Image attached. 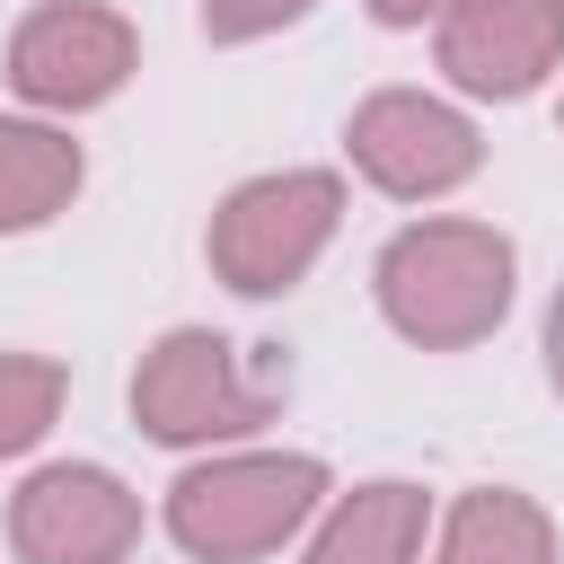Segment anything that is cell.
Segmentation results:
<instances>
[{"mask_svg":"<svg viewBox=\"0 0 564 564\" xmlns=\"http://www.w3.org/2000/svg\"><path fill=\"white\" fill-rule=\"evenodd\" d=\"M141 62V35L132 18H115L106 0H44L18 18L9 35V88L44 115H88L106 106Z\"/></svg>","mask_w":564,"mask_h":564,"instance_id":"obj_5","label":"cell"},{"mask_svg":"<svg viewBox=\"0 0 564 564\" xmlns=\"http://www.w3.org/2000/svg\"><path fill=\"white\" fill-rule=\"evenodd\" d=\"M564 62V0H449L441 9V70L467 97H529Z\"/></svg>","mask_w":564,"mask_h":564,"instance_id":"obj_8","label":"cell"},{"mask_svg":"<svg viewBox=\"0 0 564 564\" xmlns=\"http://www.w3.org/2000/svg\"><path fill=\"white\" fill-rule=\"evenodd\" d=\"M344 150L352 167L397 194V203H432V194H458L476 167H485V141L476 123L449 106V97H423V88H379L352 106L344 123Z\"/></svg>","mask_w":564,"mask_h":564,"instance_id":"obj_6","label":"cell"},{"mask_svg":"<svg viewBox=\"0 0 564 564\" xmlns=\"http://www.w3.org/2000/svg\"><path fill=\"white\" fill-rule=\"evenodd\" d=\"M70 397V370L53 352H0V458H26Z\"/></svg>","mask_w":564,"mask_h":564,"instance_id":"obj_12","label":"cell"},{"mask_svg":"<svg viewBox=\"0 0 564 564\" xmlns=\"http://www.w3.org/2000/svg\"><path fill=\"white\" fill-rule=\"evenodd\" d=\"M546 379L564 397V282H555V308H546Z\"/></svg>","mask_w":564,"mask_h":564,"instance_id":"obj_15","label":"cell"},{"mask_svg":"<svg viewBox=\"0 0 564 564\" xmlns=\"http://www.w3.org/2000/svg\"><path fill=\"white\" fill-rule=\"evenodd\" d=\"M317 0H203V35L212 44H256V35H282L291 18H308Z\"/></svg>","mask_w":564,"mask_h":564,"instance_id":"obj_13","label":"cell"},{"mask_svg":"<svg viewBox=\"0 0 564 564\" xmlns=\"http://www.w3.org/2000/svg\"><path fill=\"white\" fill-rule=\"evenodd\" d=\"M9 546L18 564H123L141 546V502L106 467H35L9 502Z\"/></svg>","mask_w":564,"mask_h":564,"instance_id":"obj_7","label":"cell"},{"mask_svg":"<svg viewBox=\"0 0 564 564\" xmlns=\"http://www.w3.org/2000/svg\"><path fill=\"white\" fill-rule=\"evenodd\" d=\"M423 529H432V494L423 485H352L344 502H326L308 564H423Z\"/></svg>","mask_w":564,"mask_h":564,"instance_id":"obj_9","label":"cell"},{"mask_svg":"<svg viewBox=\"0 0 564 564\" xmlns=\"http://www.w3.org/2000/svg\"><path fill=\"white\" fill-rule=\"evenodd\" d=\"M273 405H282V361H264L212 326H167L132 370V423L167 449L247 441L256 423H273Z\"/></svg>","mask_w":564,"mask_h":564,"instance_id":"obj_3","label":"cell"},{"mask_svg":"<svg viewBox=\"0 0 564 564\" xmlns=\"http://www.w3.org/2000/svg\"><path fill=\"white\" fill-rule=\"evenodd\" d=\"M326 511V458L308 449H229L167 485V538L194 564H256Z\"/></svg>","mask_w":564,"mask_h":564,"instance_id":"obj_2","label":"cell"},{"mask_svg":"<svg viewBox=\"0 0 564 564\" xmlns=\"http://www.w3.org/2000/svg\"><path fill=\"white\" fill-rule=\"evenodd\" d=\"M88 159L62 123H35V115H0V238L18 229H44L53 212H70Z\"/></svg>","mask_w":564,"mask_h":564,"instance_id":"obj_10","label":"cell"},{"mask_svg":"<svg viewBox=\"0 0 564 564\" xmlns=\"http://www.w3.org/2000/svg\"><path fill=\"white\" fill-rule=\"evenodd\" d=\"M370 291L379 317L423 352L485 344L511 317V238L494 220H414L379 247Z\"/></svg>","mask_w":564,"mask_h":564,"instance_id":"obj_1","label":"cell"},{"mask_svg":"<svg viewBox=\"0 0 564 564\" xmlns=\"http://www.w3.org/2000/svg\"><path fill=\"white\" fill-rule=\"evenodd\" d=\"M432 564H555V520L511 485H476L449 502Z\"/></svg>","mask_w":564,"mask_h":564,"instance_id":"obj_11","label":"cell"},{"mask_svg":"<svg viewBox=\"0 0 564 564\" xmlns=\"http://www.w3.org/2000/svg\"><path fill=\"white\" fill-rule=\"evenodd\" d=\"M335 220H344V176H335V167L247 176V185L212 212L203 256H212V273H220L238 300H273V291H291V282L326 256Z\"/></svg>","mask_w":564,"mask_h":564,"instance_id":"obj_4","label":"cell"},{"mask_svg":"<svg viewBox=\"0 0 564 564\" xmlns=\"http://www.w3.org/2000/svg\"><path fill=\"white\" fill-rule=\"evenodd\" d=\"M361 9H370L379 26H423V18H441L449 0H361Z\"/></svg>","mask_w":564,"mask_h":564,"instance_id":"obj_14","label":"cell"}]
</instances>
